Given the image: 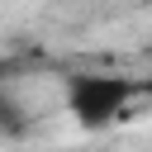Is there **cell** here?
<instances>
[{
  "instance_id": "1",
  "label": "cell",
  "mask_w": 152,
  "mask_h": 152,
  "mask_svg": "<svg viewBox=\"0 0 152 152\" xmlns=\"http://www.w3.org/2000/svg\"><path fill=\"white\" fill-rule=\"evenodd\" d=\"M138 90L142 86L124 71H76L66 76V114L81 128H109L119 114H128Z\"/></svg>"
}]
</instances>
